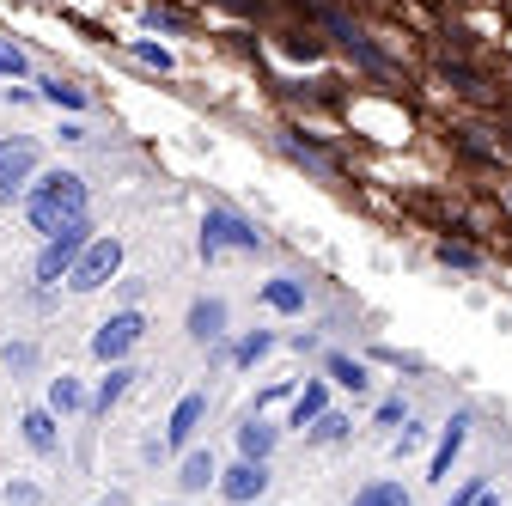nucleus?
I'll use <instances>...</instances> for the list:
<instances>
[{
  "mask_svg": "<svg viewBox=\"0 0 512 506\" xmlns=\"http://www.w3.org/2000/svg\"><path fill=\"white\" fill-rule=\"evenodd\" d=\"M19 214H25V226L37 238H55L68 220L92 214V183H86V171H74V165H43L31 177V189H25Z\"/></svg>",
  "mask_w": 512,
  "mask_h": 506,
  "instance_id": "nucleus-1",
  "label": "nucleus"
},
{
  "mask_svg": "<svg viewBox=\"0 0 512 506\" xmlns=\"http://www.w3.org/2000/svg\"><path fill=\"white\" fill-rule=\"evenodd\" d=\"M196 250H202V263H220V257H263V250H269V238H263V226H256L244 208H226V202H214V208L202 214Z\"/></svg>",
  "mask_w": 512,
  "mask_h": 506,
  "instance_id": "nucleus-2",
  "label": "nucleus"
},
{
  "mask_svg": "<svg viewBox=\"0 0 512 506\" xmlns=\"http://www.w3.org/2000/svg\"><path fill=\"white\" fill-rule=\"evenodd\" d=\"M311 25H317V31H330V37L348 49V61H354L360 74H372V80H391V74H397V55H391V49H378L372 31H366L360 19H348L342 7H311Z\"/></svg>",
  "mask_w": 512,
  "mask_h": 506,
  "instance_id": "nucleus-3",
  "label": "nucleus"
},
{
  "mask_svg": "<svg viewBox=\"0 0 512 506\" xmlns=\"http://www.w3.org/2000/svg\"><path fill=\"white\" fill-rule=\"evenodd\" d=\"M98 238V220L92 214H80V220H68L55 238H43V250H37V263H31V287H61L68 281V269L80 263V250Z\"/></svg>",
  "mask_w": 512,
  "mask_h": 506,
  "instance_id": "nucleus-4",
  "label": "nucleus"
},
{
  "mask_svg": "<svg viewBox=\"0 0 512 506\" xmlns=\"http://www.w3.org/2000/svg\"><path fill=\"white\" fill-rule=\"evenodd\" d=\"M122 263H128V244H122L116 232H98V238L80 250V263L68 269V293H80V299H86V293H104V287L122 275Z\"/></svg>",
  "mask_w": 512,
  "mask_h": 506,
  "instance_id": "nucleus-5",
  "label": "nucleus"
},
{
  "mask_svg": "<svg viewBox=\"0 0 512 506\" xmlns=\"http://www.w3.org/2000/svg\"><path fill=\"white\" fill-rule=\"evenodd\" d=\"M275 147H281V159L293 165V171H305L311 183H336L342 177V159H336V147L324 141V135H311V129H275Z\"/></svg>",
  "mask_w": 512,
  "mask_h": 506,
  "instance_id": "nucleus-6",
  "label": "nucleus"
},
{
  "mask_svg": "<svg viewBox=\"0 0 512 506\" xmlns=\"http://www.w3.org/2000/svg\"><path fill=\"white\" fill-rule=\"evenodd\" d=\"M141 342H147V311H141V305H116L110 318L92 330L86 354H92L98 366H110V360H128V354H135Z\"/></svg>",
  "mask_w": 512,
  "mask_h": 506,
  "instance_id": "nucleus-7",
  "label": "nucleus"
},
{
  "mask_svg": "<svg viewBox=\"0 0 512 506\" xmlns=\"http://www.w3.org/2000/svg\"><path fill=\"white\" fill-rule=\"evenodd\" d=\"M37 171H43V147H37V135H0V208L25 202V189H31Z\"/></svg>",
  "mask_w": 512,
  "mask_h": 506,
  "instance_id": "nucleus-8",
  "label": "nucleus"
},
{
  "mask_svg": "<svg viewBox=\"0 0 512 506\" xmlns=\"http://www.w3.org/2000/svg\"><path fill=\"white\" fill-rule=\"evenodd\" d=\"M470 427H476V409H452L439 421V439H433V458H427V482H445L458 464V452L470 446Z\"/></svg>",
  "mask_w": 512,
  "mask_h": 506,
  "instance_id": "nucleus-9",
  "label": "nucleus"
},
{
  "mask_svg": "<svg viewBox=\"0 0 512 506\" xmlns=\"http://www.w3.org/2000/svg\"><path fill=\"white\" fill-rule=\"evenodd\" d=\"M269 482H275V470H269V464L238 458V464H226V470H220L214 494H220V500H232V506H250V500H269Z\"/></svg>",
  "mask_w": 512,
  "mask_h": 506,
  "instance_id": "nucleus-10",
  "label": "nucleus"
},
{
  "mask_svg": "<svg viewBox=\"0 0 512 506\" xmlns=\"http://www.w3.org/2000/svg\"><path fill=\"white\" fill-rule=\"evenodd\" d=\"M183 330H189V342H196V348H214V342H226V336H232V305H226L220 293L189 299V318H183Z\"/></svg>",
  "mask_w": 512,
  "mask_h": 506,
  "instance_id": "nucleus-11",
  "label": "nucleus"
},
{
  "mask_svg": "<svg viewBox=\"0 0 512 506\" xmlns=\"http://www.w3.org/2000/svg\"><path fill=\"white\" fill-rule=\"evenodd\" d=\"M202 427H208V391H183L171 403V421H165V458L171 452H189Z\"/></svg>",
  "mask_w": 512,
  "mask_h": 506,
  "instance_id": "nucleus-12",
  "label": "nucleus"
},
{
  "mask_svg": "<svg viewBox=\"0 0 512 506\" xmlns=\"http://www.w3.org/2000/svg\"><path fill=\"white\" fill-rule=\"evenodd\" d=\"M19 439H25L37 458H61V452H68V433H61V415L49 403H31L19 415Z\"/></svg>",
  "mask_w": 512,
  "mask_h": 506,
  "instance_id": "nucleus-13",
  "label": "nucleus"
},
{
  "mask_svg": "<svg viewBox=\"0 0 512 506\" xmlns=\"http://www.w3.org/2000/svg\"><path fill=\"white\" fill-rule=\"evenodd\" d=\"M317 360H324V378H330L336 391H348V397H372V385H378V378H372V360H366V354H348V348H324Z\"/></svg>",
  "mask_w": 512,
  "mask_h": 506,
  "instance_id": "nucleus-14",
  "label": "nucleus"
},
{
  "mask_svg": "<svg viewBox=\"0 0 512 506\" xmlns=\"http://www.w3.org/2000/svg\"><path fill=\"white\" fill-rule=\"evenodd\" d=\"M256 305L275 311V318H305L311 311V281L305 275H269L263 287H256Z\"/></svg>",
  "mask_w": 512,
  "mask_h": 506,
  "instance_id": "nucleus-15",
  "label": "nucleus"
},
{
  "mask_svg": "<svg viewBox=\"0 0 512 506\" xmlns=\"http://www.w3.org/2000/svg\"><path fill=\"white\" fill-rule=\"evenodd\" d=\"M232 439H238V458L269 464V458H275V446H281V427H275V421H263V409H250V415L232 427Z\"/></svg>",
  "mask_w": 512,
  "mask_h": 506,
  "instance_id": "nucleus-16",
  "label": "nucleus"
},
{
  "mask_svg": "<svg viewBox=\"0 0 512 506\" xmlns=\"http://www.w3.org/2000/svg\"><path fill=\"white\" fill-rule=\"evenodd\" d=\"M135 378H141V372L128 366V360H110V366H104V378H98V391H92V403H86V415H92V421H104L128 391H135Z\"/></svg>",
  "mask_w": 512,
  "mask_h": 506,
  "instance_id": "nucleus-17",
  "label": "nucleus"
},
{
  "mask_svg": "<svg viewBox=\"0 0 512 506\" xmlns=\"http://www.w3.org/2000/svg\"><path fill=\"white\" fill-rule=\"evenodd\" d=\"M433 263H439L445 275H482V269H488V250L470 244L464 232H452V238H439V244H433Z\"/></svg>",
  "mask_w": 512,
  "mask_h": 506,
  "instance_id": "nucleus-18",
  "label": "nucleus"
},
{
  "mask_svg": "<svg viewBox=\"0 0 512 506\" xmlns=\"http://www.w3.org/2000/svg\"><path fill=\"white\" fill-rule=\"evenodd\" d=\"M37 98L55 110V116H86L92 110V92L80 80H61V74H37Z\"/></svg>",
  "mask_w": 512,
  "mask_h": 506,
  "instance_id": "nucleus-19",
  "label": "nucleus"
},
{
  "mask_svg": "<svg viewBox=\"0 0 512 506\" xmlns=\"http://www.w3.org/2000/svg\"><path fill=\"white\" fill-rule=\"evenodd\" d=\"M220 482V458L208 452V446H189L183 452V464H177V494L189 500V494H208Z\"/></svg>",
  "mask_w": 512,
  "mask_h": 506,
  "instance_id": "nucleus-20",
  "label": "nucleus"
},
{
  "mask_svg": "<svg viewBox=\"0 0 512 506\" xmlns=\"http://www.w3.org/2000/svg\"><path fill=\"white\" fill-rule=\"evenodd\" d=\"M43 403L68 421V415H86V403H92V391H86V378H74V372H61V378H49L43 385Z\"/></svg>",
  "mask_w": 512,
  "mask_h": 506,
  "instance_id": "nucleus-21",
  "label": "nucleus"
},
{
  "mask_svg": "<svg viewBox=\"0 0 512 506\" xmlns=\"http://www.w3.org/2000/svg\"><path fill=\"white\" fill-rule=\"evenodd\" d=\"M275 348H281V336H275V330H244V336L226 348V366H232V372H250V366H263Z\"/></svg>",
  "mask_w": 512,
  "mask_h": 506,
  "instance_id": "nucleus-22",
  "label": "nucleus"
},
{
  "mask_svg": "<svg viewBox=\"0 0 512 506\" xmlns=\"http://www.w3.org/2000/svg\"><path fill=\"white\" fill-rule=\"evenodd\" d=\"M324 409H330V378H305V385L293 391V409H287V427H299V433H305V427H311L317 415H324Z\"/></svg>",
  "mask_w": 512,
  "mask_h": 506,
  "instance_id": "nucleus-23",
  "label": "nucleus"
},
{
  "mask_svg": "<svg viewBox=\"0 0 512 506\" xmlns=\"http://www.w3.org/2000/svg\"><path fill=\"white\" fill-rule=\"evenodd\" d=\"M348 506H415V494L397 482V476H372L366 488H354V500Z\"/></svg>",
  "mask_w": 512,
  "mask_h": 506,
  "instance_id": "nucleus-24",
  "label": "nucleus"
},
{
  "mask_svg": "<svg viewBox=\"0 0 512 506\" xmlns=\"http://www.w3.org/2000/svg\"><path fill=\"white\" fill-rule=\"evenodd\" d=\"M348 433H354V415L348 409H324V415L305 427V446H342Z\"/></svg>",
  "mask_w": 512,
  "mask_h": 506,
  "instance_id": "nucleus-25",
  "label": "nucleus"
},
{
  "mask_svg": "<svg viewBox=\"0 0 512 506\" xmlns=\"http://www.w3.org/2000/svg\"><path fill=\"white\" fill-rule=\"evenodd\" d=\"M452 147L470 165H500V141H482V129H470V122H464V129H452Z\"/></svg>",
  "mask_w": 512,
  "mask_h": 506,
  "instance_id": "nucleus-26",
  "label": "nucleus"
},
{
  "mask_svg": "<svg viewBox=\"0 0 512 506\" xmlns=\"http://www.w3.org/2000/svg\"><path fill=\"white\" fill-rule=\"evenodd\" d=\"M439 80L452 86V92H470V98H482V92H488V80H482V74L470 68V61H452V55L439 61Z\"/></svg>",
  "mask_w": 512,
  "mask_h": 506,
  "instance_id": "nucleus-27",
  "label": "nucleus"
},
{
  "mask_svg": "<svg viewBox=\"0 0 512 506\" xmlns=\"http://www.w3.org/2000/svg\"><path fill=\"white\" fill-rule=\"evenodd\" d=\"M128 55H135L141 68H153V74H177V55L165 43H153V37H128Z\"/></svg>",
  "mask_w": 512,
  "mask_h": 506,
  "instance_id": "nucleus-28",
  "label": "nucleus"
},
{
  "mask_svg": "<svg viewBox=\"0 0 512 506\" xmlns=\"http://www.w3.org/2000/svg\"><path fill=\"white\" fill-rule=\"evenodd\" d=\"M409 415H415V409H409L403 391H391V397H378V403H372V427H384V433H397Z\"/></svg>",
  "mask_w": 512,
  "mask_h": 506,
  "instance_id": "nucleus-29",
  "label": "nucleus"
},
{
  "mask_svg": "<svg viewBox=\"0 0 512 506\" xmlns=\"http://www.w3.org/2000/svg\"><path fill=\"white\" fill-rule=\"evenodd\" d=\"M0 360H7V372H13V378H25V372H37V342L13 336L7 348H0Z\"/></svg>",
  "mask_w": 512,
  "mask_h": 506,
  "instance_id": "nucleus-30",
  "label": "nucleus"
},
{
  "mask_svg": "<svg viewBox=\"0 0 512 506\" xmlns=\"http://www.w3.org/2000/svg\"><path fill=\"white\" fill-rule=\"evenodd\" d=\"M25 74H31V55L13 37H0V80H25Z\"/></svg>",
  "mask_w": 512,
  "mask_h": 506,
  "instance_id": "nucleus-31",
  "label": "nucleus"
},
{
  "mask_svg": "<svg viewBox=\"0 0 512 506\" xmlns=\"http://www.w3.org/2000/svg\"><path fill=\"white\" fill-rule=\"evenodd\" d=\"M55 141H61V147H80V141H86V122H80V116H61Z\"/></svg>",
  "mask_w": 512,
  "mask_h": 506,
  "instance_id": "nucleus-32",
  "label": "nucleus"
},
{
  "mask_svg": "<svg viewBox=\"0 0 512 506\" xmlns=\"http://www.w3.org/2000/svg\"><path fill=\"white\" fill-rule=\"evenodd\" d=\"M147 31H183V19L171 7H147Z\"/></svg>",
  "mask_w": 512,
  "mask_h": 506,
  "instance_id": "nucleus-33",
  "label": "nucleus"
},
{
  "mask_svg": "<svg viewBox=\"0 0 512 506\" xmlns=\"http://www.w3.org/2000/svg\"><path fill=\"white\" fill-rule=\"evenodd\" d=\"M141 293H147V281H135V275H116V305H141Z\"/></svg>",
  "mask_w": 512,
  "mask_h": 506,
  "instance_id": "nucleus-34",
  "label": "nucleus"
},
{
  "mask_svg": "<svg viewBox=\"0 0 512 506\" xmlns=\"http://www.w3.org/2000/svg\"><path fill=\"white\" fill-rule=\"evenodd\" d=\"M287 348H293V354H324V342H317V330H293V336H287Z\"/></svg>",
  "mask_w": 512,
  "mask_h": 506,
  "instance_id": "nucleus-35",
  "label": "nucleus"
},
{
  "mask_svg": "<svg viewBox=\"0 0 512 506\" xmlns=\"http://www.w3.org/2000/svg\"><path fill=\"white\" fill-rule=\"evenodd\" d=\"M43 494L31 488V482H7V506H37Z\"/></svg>",
  "mask_w": 512,
  "mask_h": 506,
  "instance_id": "nucleus-36",
  "label": "nucleus"
},
{
  "mask_svg": "<svg viewBox=\"0 0 512 506\" xmlns=\"http://www.w3.org/2000/svg\"><path fill=\"white\" fill-rule=\"evenodd\" d=\"M482 488H488V482H482V476H470V482H464V488H458V494H445V506H470V500H476V494H482Z\"/></svg>",
  "mask_w": 512,
  "mask_h": 506,
  "instance_id": "nucleus-37",
  "label": "nucleus"
},
{
  "mask_svg": "<svg viewBox=\"0 0 512 506\" xmlns=\"http://www.w3.org/2000/svg\"><path fill=\"white\" fill-rule=\"evenodd\" d=\"M7 104H13V110H25V104H43V98H37V92H25V86H7Z\"/></svg>",
  "mask_w": 512,
  "mask_h": 506,
  "instance_id": "nucleus-38",
  "label": "nucleus"
},
{
  "mask_svg": "<svg viewBox=\"0 0 512 506\" xmlns=\"http://www.w3.org/2000/svg\"><path fill=\"white\" fill-rule=\"evenodd\" d=\"M500 208L512 214V177H500Z\"/></svg>",
  "mask_w": 512,
  "mask_h": 506,
  "instance_id": "nucleus-39",
  "label": "nucleus"
},
{
  "mask_svg": "<svg viewBox=\"0 0 512 506\" xmlns=\"http://www.w3.org/2000/svg\"><path fill=\"white\" fill-rule=\"evenodd\" d=\"M470 506H500V500H494V494H488V488H482V494H476V500H470Z\"/></svg>",
  "mask_w": 512,
  "mask_h": 506,
  "instance_id": "nucleus-40",
  "label": "nucleus"
},
{
  "mask_svg": "<svg viewBox=\"0 0 512 506\" xmlns=\"http://www.w3.org/2000/svg\"><path fill=\"white\" fill-rule=\"evenodd\" d=\"M92 506H122V494H110V500H92Z\"/></svg>",
  "mask_w": 512,
  "mask_h": 506,
  "instance_id": "nucleus-41",
  "label": "nucleus"
},
{
  "mask_svg": "<svg viewBox=\"0 0 512 506\" xmlns=\"http://www.w3.org/2000/svg\"><path fill=\"white\" fill-rule=\"evenodd\" d=\"M250 506H263V500H250Z\"/></svg>",
  "mask_w": 512,
  "mask_h": 506,
  "instance_id": "nucleus-42",
  "label": "nucleus"
}]
</instances>
